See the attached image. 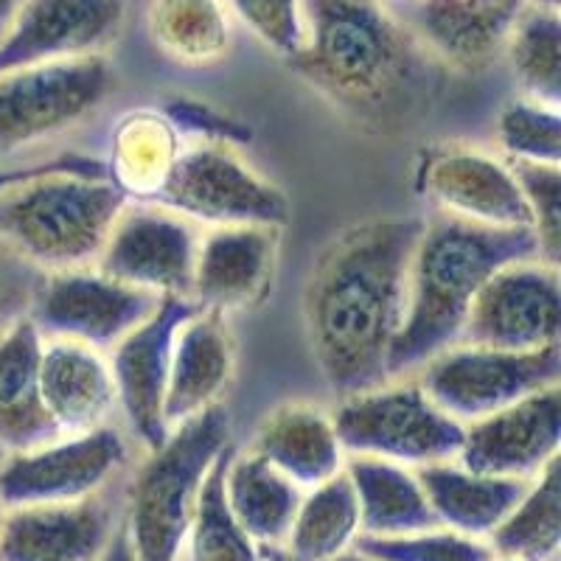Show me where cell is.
Instances as JSON below:
<instances>
[{
    "mask_svg": "<svg viewBox=\"0 0 561 561\" xmlns=\"http://www.w3.org/2000/svg\"><path fill=\"white\" fill-rule=\"evenodd\" d=\"M124 208L110 180L43 174L0 194V239L43 273L90 267Z\"/></svg>",
    "mask_w": 561,
    "mask_h": 561,
    "instance_id": "277c9868",
    "label": "cell"
},
{
    "mask_svg": "<svg viewBox=\"0 0 561 561\" xmlns=\"http://www.w3.org/2000/svg\"><path fill=\"white\" fill-rule=\"evenodd\" d=\"M122 20L124 0H23L0 39V73L99 54Z\"/></svg>",
    "mask_w": 561,
    "mask_h": 561,
    "instance_id": "e0dca14e",
    "label": "cell"
},
{
    "mask_svg": "<svg viewBox=\"0 0 561 561\" xmlns=\"http://www.w3.org/2000/svg\"><path fill=\"white\" fill-rule=\"evenodd\" d=\"M110 90L113 70L102 54L0 73V154L73 129L102 107Z\"/></svg>",
    "mask_w": 561,
    "mask_h": 561,
    "instance_id": "52a82bcc",
    "label": "cell"
},
{
    "mask_svg": "<svg viewBox=\"0 0 561 561\" xmlns=\"http://www.w3.org/2000/svg\"><path fill=\"white\" fill-rule=\"evenodd\" d=\"M334 561H374V559H368V556L357 553V550H348V553H343V556H340V559H334Z\"/></svg>",
    "mask_w": 561,
    "mask_h": 561,
    "instance_id": "7bdbcfd3",
    "label": "cell"
},
{
    "mask_svg": "<svg viewBox=\"0 0 561 561\" xmlns=\"http://www.w3.org/2000/svg\"><path fill=\"white\" fill-rule=\"evenodd\" d=\"M43 334L32 318L0 337V449L7 455L62 438L39 388Z\"/></svg>",
    "mask_w": 561,
    "mask_h": 561,
    "instance_id": "603a6c76",
    "label": "cell"
},
{
    "mask_svg": "<svg viewBox=\"0 0 561 561\" xmlns=\"http://www.w3.org/2000/svg\"><path fill=\"white\" fill-rule=\"evenodd\" d=\"M237 447L230 444L205 474L199 485L194 517L185 534V561H262V548L233 517L225 500V469Z\"/></svg>",
    "mask_w": 561,
    "mask_h": 561,
    "instance_id": "1f68e13d",
    "label": "cell"
},
{
    "mask_svg": "<svg viewBox=\"0 0 561 561\" xmlns=\"http://www.w3.org/2000/svg\"><path fill=\"white\" fill-rule=\"evenodd\" d=\"M233 374V343H230L225 314L199 309L178 329L169 365L163 419L167 427L188 421L217 404L219 393Z\"/></svg>",
    "mask_w": 561,
    "mask_h": 561,
    "instance_id": "44dd1931",
    "label": "cell"
},
{
    "mask_svg": "<svg viewBox=\"0 0 561 561\" xmlns=\"http://www.w3.org/2000/svg\"><path fill=\"white\" fill-rule=\"evenodd\" d=\"M491 550L514 561H556L561 545V460L553 458L523 500L489 534Z\"/></svg>",
    "mask_w": 561,
    "mask_h": 561,
    "instance_id": "f546056e",
    "label": "cell"
},
{
    "mask_svg": "<svg viewBox=\"0 0 561 561\" xmlns=\"http://www.w3.org/2000/svg\"><path fill=\"white\" fill-rule=\"evenodd\" d=\"M424 219H374L318 255L304 320L325 385L340 396L388 382V359L408 309V275Z\"/></svg>",
    "mask_w": 561,
    "mask_h": 561,
    "instance_id": "6da1fadb",
    "label": "cell"
},
{
    "mask_svg": "<svg viewBox=\"0 0 561 561\" xmlns=\"http://www.w3.org/2000/svg\"><path fill=\"white\" fill-rule=\"evenodd\" d=\"M228 7L255 37L287 59L307 45L304 0H228Z\"/></svg>",
    "mask_w": 561,
    "mask_h": 561,
    "instance_id": "8d00e7d4",
    "label": "cell"
},
{
    "mask_svg": "<svg viewBox=\"0 0 561 561\" xmlns=\"http://www.w3.org/2000/svg\"><path fill=\"white\" fill-rule=\"evenodd\" d=\"M197 233L192 222L169 208H124L110 228L99 267L104 275L169 298L192 295L197 264Z\"/></svg>",
    "mask_w": 561,
    "mask_h": 561,
    "instance_id": "4fadbf2b",
    "label": "cell"
},
{
    "mask_svg": "<svg viewBox=\"0 0 561 561\" xmlns=\"http://www.w3.org/2000/svg\"><path fill=\"white\" fill-rule=\"evenodd\" d=\"M3 511H7V505L0 503V519H3Z\"/></svg>",
    "mask_w": 561,
    "mask_h": 561,
    "instance_id": "7dc6e473",
    "label": "cell"
},
{
    "mask_svg": "<svg viewBox=\"0 0 561 561\" xmlns=\"http://www.w3.org/2000/svg\"><path fill=\"white\" fill-rule=\"evenodd\" d=\"M359 505V534L404 536L440 528L424 489L408 466L351 455L343 466Z\"/></svg>",
    "mask_w": 561,
    "mask_h": 561,
    "instance_id": "484cf974",
    "label": "cell"
},
{
    "mask_svg": "<svg viewBox=\"0 0 561 561\" xmlns=\"http://www.w3.org/2000/svg\"><path fill=\"white\" fill-rule=\"evenodd\" d=\"M530 210V230L539 244V259L559 267L561 253V174L548 163H508Z\"/></svg>",
    "mask_w": 561,
    "mask_h": 561,
    "instance_id": "d590c367",
    "label": "cell"
},
{
    "mask_svg": "<svg viewBox=\"0 0 561 561\" xmlns=\"http://www.w3.org/2000/svg\"><path fill=\"white\" fill-rule=\"evenodd\" d=\"M508 48L514 73L528 96L548 107H559L561 96V20L556 9L525 7L511 28Z\"/></svg>",
    "mask_w": 561,
    "mask_h": 561,
    "instance_id": "d6a6232c",
    "label": "cell"
},
{
    "mask_svg": "<svg viewBox=\"0 0 561 561\" xmlns=\"http://www.w3.org/2000/svg\"><path fill=\"white\" fill-rule=\"evenodd\" d=\"M253 453L287 474L298 489H314L345 466L332 415L309 404L273 410L255 433Z\"/></svg>",
    "mask_w": 561,
    "mask_h": 561,
    "instance_id": "d4e9b609",
    "label": "cell"
},
{
    "mask_svg": "<svg viewBox=\"0 0 561 561\" xmlns=\"http://www.w3.org/2000/svg\"><path fill=\"white\" fill-rule=\"evenodd\" d=\"M559 267L528 259L497 270L466 314L460 340L500 351H536L559 343Z\"/></svg>",
    "mask_w": 561,
    "mask_h": 561,
    "instance_id": "7c38bea8",
    "label": "cell"
},
{
    "mask_svg": "<svg viewBox=\"0 0 561 561\" xmlns=\"http://www.w3.org/2000/svg\"><path fill=\"white\" fill-rule=\"evenodd\" d=\"M127 460V444L110 424L79 435H62L43 447L12 453L0 463V503H77L104 489Z\"/></svg>",
    "mask_w": 561,
    "mask_h": 561,
    "instance_id": "30bf717a",
    "label": "cell"
},
{
    "mask_svg": "<svg viewBox=\"0 0 561 561\" xmlns=\"http://www.w3.org/2000/svg\"><path fill=\"white\" fill-rule=\"evenodd\" d=\"M147 28L160 51L180 65H214L230 48L225 0H152Z\"/></svg>",
    "mask_w": 561,
    "mask_h": 561,
    "instance_id": "4dcf8cb0",
    "label": "cell"
},
{
    "mask_svg": "<svg viewBox=\"0 0 561 561\" xmlns=\"http://www.w3.org/2000/svg\"><path fill=\"white\" fill-rule=\"evenodd\" d=\"M178 154V129L167 122V115H129L115 133L113 160L107 167L110 183L124 197L154 203Z\"/></svg>",
    "mask_w": 561,
    "mask_h": 561,
    "instance_id": "f1b7e54d",
    "label": "cell"
},
{
    "mask_svg": "<svg viewBox=\"0 0 561 561\" xmlns=\"http://www.w3.org/2000/svg\"><path fill=\"white\" fill-rule=\"evenodd\" d=\"M230 447V415L222 404L178 424L138 469L127 494L124 525L138 561H180L199 485Z\"/></svg>",
    "mask_w": 561,
    "mask_h": 561,
    "instance_id": "5b68a950",
    "label": "cell"
},
{
    "mask_svg": "<svg viewBox=\"0 0 561 561\" xmlns=\"http://www.w3.org/2000/svg\"><path fill=\"white\" fill-rule=\"evenodd\" d=\"M415 478L440 528L458 530L474 539H489L491 530L523 500L530 483L519 478L469 472L453 460L419 466Z\"/></svg>",
    "mask_w": 561,
    "mask_h": 561,
    "instance_id": "cb8c5ba5",
    "label": "cell"
},
{
    "mask_svg": "<svg viewBox=\"0 0 561 561\" xmlns=\"http://www.w3.org/2000/svg\"><path fill=\"white\" fill-rule=\"evenodd\" d=\"M525 7L528 0H408L390 12L440 62L474 70L503 48Z\"/></svg>",
    "mask_w": 561,
    "mask_h": 561,
    "instance_id": "d6986e66",
    "label": "cell"
},
{
    "mask_svg": "<svg viewBox=\"0 0 561 561\" xmlns=\"http://www.w3.org/2000/svg\"><path fill=\"white\" fill-rule=\"evenodd\" d=\"M491 561H514V559H505V556H497V553H494V559H491Z\"/></svg>",
    "mask_w": 561,
    "mask_h": 561,
    "instance_id": "bcb514c9",
    "label": "cell"
},
{
    "mask_svg": "<svg viewBox=\"0 0 561 561\" xmlns=\"http://www.w3.org/2000/svg\"><path fill=\"white\" fill-rule=\"evenodd\" d=\"M561 377V345L536 351H500L460 345L424 363L419 385L460 424L485 419L536 390L553 388Z\"/></svg>",
    "mask_w": 561,
    "mask_h": 561,
    "instance_id": "ba28073f",
    "label": "cell"
},
{
    "mask_svg": "<svg viewBox=\"0 0 561 561\" xmlns=\"http://www.w3.org/2000/svg\"><path fill=\"white\" fill-rule=\"evenodd\" d=\"M96 561H138L135 559V550L133 542H129V530L127 525H124V519L115 525L113 536L107 539V545H104V550L99 553Z\"/></svg>",
    "mask_w": 561,
    "mask_h": 561,
    "instance_id": "ab89813d",
    "label": "cell"
},
{
    "mask_svg": "<svg viewBox=\"0 0 561 561\" xmlns=\"http://www.w3.org/2000/svg\"><path fill=\"white\" fill-rule=\"evenodd\" d=\"M45 275L48 273L0 239V337L32 314Z\"/></svg>",
    "mask_w": 561,
    "mask_h": 561,
    "instance_id": "74e56055",
    "label": "cell"
},
{
    "mask_svg": "<svg viewBox=\"0 0 561 561\" xmlns=\"http://www.w3.org/2000/svg\"><path fill=\"white\" fill-rule=\"evenodd\" d=\"M158 205L185 219L208 225H267L280 228L289 219V203L280 188L255 174L228 144L199 140L180 149Z\"/></svg>",
    "mask_w": 561,
    "mask_h": 561,
    "instance_id": "9c48e42d",
    "label": "cell"
},
{
    "mask_svg": "<svg viewBox=\"0 0 561 561\" xmlns=\"http://www.w3.org/2000/svg\"><path fill=\"white\" fill-rule=\"evenodd\" d=\"M20 3L23 0H0V39H3V34L9 32V26H12L14 14H18Z\"/></svg>",
    "mask_w": 561,
    "mask_h": 561,
    "instance_id": "60d3db41",
    "label": "cell"
},
{
    "mask_svg": "<svg viewBox=\"0 0 561 561\" xmlns=\"http://www.w3.org/2000/svg\"><path fill=\"white\" fill-rule=\"evenodd\" d=\"M539 259L530 228H485L449 214L424 219L408 275V309L390 348L388 377L453 348L485 280L514 262Z\"/></svg>",
    "mask_w": 561,
    "mask_h": 561,
    "instance_id": "3957f363",
    "label": "cell"
},
{
    "mask_svg": "<svg viewBox=\"0 0 561 561\" xmlns=\"http://www.w3.org/2000/svg\"><path fill=\"white\" fill-rule=\"evenodd\" d=\"M160 304L158 295L115 280L102 270L48 273L34 300L32 314L39 334L73 340L90 348H113Z\"/></svg>",
    "mask_w": 561,
    "mask_h": 561,
    "instance_id": "8fae6325",
    "label": "cell"
},
{
    "mask_svg": "<svg viewBox=\"0 0 561 561\" xmlns=\"http://www.w3.org/2000/svg\"><path fill=\"white\" fill-rule=\"evenodd\" d=\"M357 553L374 561H491L494 550L483 539L449 528L419 530L404 536H365L354 539Z\"/></svg>",
    "mask_w": 561,
    "mask_h": 561,
    "instance_id": "836d02e7",
    "label": "cell"
},
{
    "mask_svg": "<svg viewBox=\"0 0 561 561\" xmlns=\"http://www.w3.org/2000/svg\"><path fill=\"white\" fill-rule=\"evenodd\" d=\"M561 440L559 385L466 424L458 463L494 478L534 480L553 458Z\"/></svg>",
    "mask_w": 561,
    "mask_h": 561,
    "instance_id": "9a60e30c",
    "label": "cell"
},
{
    "mask_svg": "<svg viewBox=\"0 0 561 561\" xmlns=\"http://www.w3.org/2000/svg\"><path fill=\"white\" fill-rule=\"evenodd\" d=\"M113 530V514L99 494L14 505L0 519V561H96Z\"/></svg>",
    "mask_w": 561,
    "mask_h": 561,
    "instance_id": "ffe728a7",
    "label": "cell"
},
{
    "mask_svg": "<svg viewBox=\"0 0 561 561\" xmlns=\"http://www.w3.org/2000/svg\"><path fill=\"white\" fill-rule=\"evenodd\" d=\"M278 228L222 225L197 244L192 295L208 312L259 307L273 287Z\"/></svg>",
    "mask_w": 561,
    "mask_h": 561,
    "instance_id": "ac0fdd59",
    "label": "cell"
},
{
    "mask_svg": "<svg viewBox=\"0 0 561 561\" xmlns=\"http://www.w3.org/2000/svg\"><path fill=\"white\" fill-rule=\"evenodd\" d=\"M332 421L343 453L415 469L458 458L466 433L463 424L444 413L419 382H382L343 396Z\"/></svg>",
    "mask_w": 561,
    "mask_h": 561,
    "instance_id": "8992f818",
    "label": "cell"
},
{
    "mask_svg": "<svg viewBox=\"0 0 561 561\" xmlns=\"http://www.w3.org/2000/svg\"><path fill=\"white\" fill-rule=\"evenodd\" d=\"M379 3H382V7H399V3H408V0H379Z\"/></svg>",
    "mask_w": 561,
    "mask_h": 561,
    "instance_id": "f6af8a7d",
    "label": "cell"
},
{
    "mask_svg": "<svg viewBox=\"0 0 561 561\" xmlns=\"http://www.w3.org/2000/svg\"><path fill=\"white\" fill-rule=\"evenodd\" d=\"M497 135L511 160L519 163H561V115L534 99L511 102L497 118Z\"/></svg>",
    "mask_w": 561,
    "mask_h": 561,
    "instance_id": "e575fe53",
    "label": "cell"
},
{
    "mask_svg": "<svg viewBox=\"0 0 561 561\" xmlns=\"http://www.w3.org/2000/svg\"><path fill=\"white\" fill-rule=\"evenodd\" d=\"M3 458H7V453H3V449H0V463H3Z\"/></svg>",
    "mask_w": 561,
    "mask_h": 561,
    "instance_id": "c3c4849f",
    "label": "cell"
},
{
    "mask_svg": "<svg viewBox=\"0 0 561 561\" xmlns=\"http://www.w3.org/2000/svg\"><path fill=\"white\" fill-rule=\"evenodd\" d=\"M197 312L199 307L192 298L183 295L160 298L154 312L113 345L110 374H113L115 399L122 404L133 433L147 444L149 453L158 449L172 433L163 419L172 345L180 325Z\"/></svg>",
    "mask_w": 561,
    "mask_h": 561,
    "instance_id": "5bb4252c",
    "label": "cell"
},
{
    "mask_svg": "<svg viewBox=\"0 0 561 561\" xmlns=\"http://www.w3.org/2000/svg\"><path fill=\"white\" fill-rule=\"evenodd\" d=\"M39 388L59 435H79L102 427L118 404L110 365L96 348L73 340L43 343Z\"/></svg>",
    "mask_w": 561,
    "mask_h": 561,
    "instance_id": "7402d4cb",
    "label": "cell"
},
{
    "mask_svg": "<svg viewBox=\"0 0 561 561\" xmlns=\"http://www.w3.org/2000/svg\"><path fill=\"white\" fill-rule=\"evenodd\" d=\"M225 500L259 548H284L304 494L262 455L233 453L225 469Z\"/></svg>",
    "mask_w": 561,
    "mask_h": 561,
    "instance_id": "4316f807",
    "label": "cell"
},
{
    "mask_svg": "<svg viewBox=\"0 0 561 561\" xmlns=\"http://www.w3.org/2000/svg\"><path fill=\"white\" fill-rule=\"evenodd\" d=\"M307 45L289 59L357 122L388 127L427 96L435 54L379 0H304Z\"/></svg>",
    "mask_w": 561,
    "mask_h": 561,
    "instance_id": "7a4b0ae2",
    "label": "cell"
},
{
    "mask_svg": "<svg viewBox=\"0 0 561 561\" xmlns=\"http://www.w3.org/2000/svg\"><path fill=\"white\" fill-rule=\"evenodd\" d=\"M419 188L463 222L485 228H530L525 194L508 163L463 147L430 149L419 167Z\"/></svg>",
    "mask_w": 561,
    "mask_h": 561,
    "instance_id": "2e32d148",
    "label": "cell"
},
{
    "mask_svg": "<svg viewBox=\"0 0 561 561\" xmlns=\"http://www.w3.org/2000/svg\"><path fill=\"white\" fill-rule=\"evenodd\" d=\"M357 536V494L343 469L300 500L284 550L293 561H334L354 548Z\"/></svg>",
    "mask_w": 561,
    "mask_h": 561,
    "instance_id": "83f0119b",
    "label": "cell"
},
{
    "mask_svg": "<svg viewBox=\"0 0 561 561\" xmlns=\"http://www.w3.org/2000/svg\"><path fill=\"white\" fill-rule=\"evenodd\" d=\"M262 561H293L284 548H262Z\"/></svg>",
    "mask_w": 561,
    "mask_h": 561,
    "instance_id": "b9f144b4",
    "label": "cell"
},
{
    "mask_svg": "<svg viewBox=\"0 0 561 561\" xmlns=\"http://www.w3.org/2000/svg\"><path fill=\"white\" fill-rule=\"evenodd\" d=\"M530 7H542V9H556L559 12V3L561 0H528Z\"/></svg>",
    "mask_w": 561,
    "mask_h": 561,
    "instance_id": "ee69618b",
    "label": "cell"
},
{
    "mask_svg": "<svg viewBox=\"0 0 561 561\" xmlns=\"http://www.w3.org/2000/svg\"><path fill=\"white\" fill-rule=\"evenodd\" d=\"M167 122L178 129L180 135H197L199 140H208V144H244L250 140V129L244 124L233 122L228 115H219L208 107V104L188 102V99H172L163 110Z\"/></svg>",
    "mask_w": 561,
    "mask_h": 561,
    "instance_id": "f35d334b",
    "label": "cell"
}]
</instances>
